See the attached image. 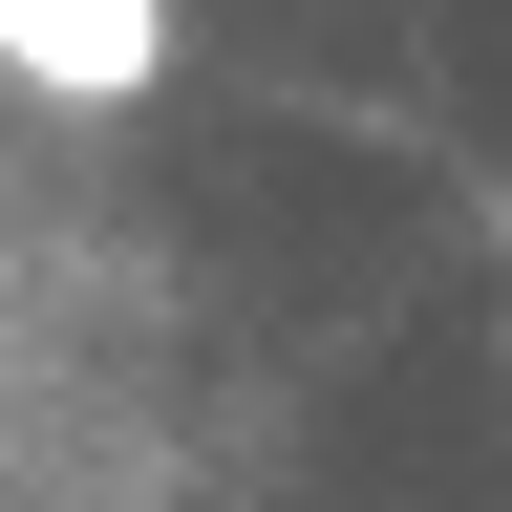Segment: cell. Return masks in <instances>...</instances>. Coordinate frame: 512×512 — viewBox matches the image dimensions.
Listing matches in <instances>:
<instances>
[{"instance_id":"6da1fadb","label":"cell","mask_w":512,"mask_h":512,"mask_svg":"<svg viewBox=\"0 0 512 512\" xmlns=\"http://www.w3.org/2000/svg\"><path fill=\"white\" fill-rule=\"evenodd\" d=\"M0 64L43 107H150L171 86V0H0Z\"/></svg>"}]
</instances>
